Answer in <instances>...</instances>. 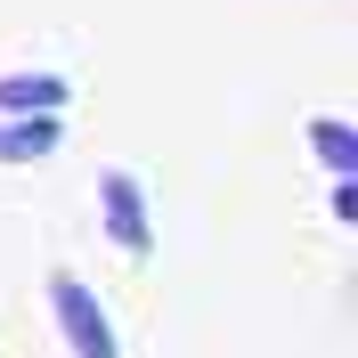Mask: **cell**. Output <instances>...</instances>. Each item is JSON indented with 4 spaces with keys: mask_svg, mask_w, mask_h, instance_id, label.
I'll use <instances>...</instances> for the list:
<instances>
[{
    "mask_svg": "<svg viewBox=\"0 0 358 358\" xmlns=\"http://www.w3.org/2000/svg\"><path fill=\"white\" fill-rule=\"evenodd\" d=\"M49 301H57V317H66V334H73V358H114L106 317H98V301H90L73 277H57V285H49Z\"/></svg>",
    "mask_w": 358,
    "mask_h": 358,
    "instance_id": "cell-1",
    "label": "cell"
},
{
    "mask_svg": "<svg viewBox=\"0 0 358 358\" xmlns=\"http://www.w3.org/2000/svg\"><path fill=\"white\" fill-rule=\"evenodd\" d=\"M98 203H106V228H114L122 252L147 245V212H138V179L131 171H106V179H98Z\"/></svg>",
    "mask_w": 358,
    "mask_h": 358,
    "instance_id": "cell-2",
    "label": "cell"
},
{
    "mask_svg": "<svg viewBox=\"0 0 358 358\" xmlns=\"http://www.w3.org/2000/svg\"><path fill=\"white\" fill-rule=\"evenodd\" d=\"M66 82H49V73H17V82H0V106H57Z\"/></svg>",
    "mask_w": 358,
    "mask_h": 358,
    "instance_id": "cell-3",
    "label": "cell"
},
{
    "mask_svg": "<svg viewBox=\"0 0 358 358\" xmlns=\"http://www.w3.org/2000/svg\"><path fill=\"white\" fill-rule=\"evenodd\" d=\"M310 138H317V155L334 163V171H358V138H350V131H342V122H317V131H310Z\"/></svg>",
    "mask_w": 358,
    "mask_h": 358,
    "instance_id": "cell-4",
    "label": "cell"
},
{
    "mask_svg": "<svg viewBox=\"0 0 358 358\" xmlns=\"http://www.w3.org/2000/svg\"><path fill=\"white\" fill-rule=\"evenodd\" d=\"M33 147H49V122H33V131H8V138H0V155H33Z\"/></svg>",
    "mask_w": 358,
    "mask_h": 358,
    "instance_id": "cell-5",
    "label": "cell"
}]
</instances>
